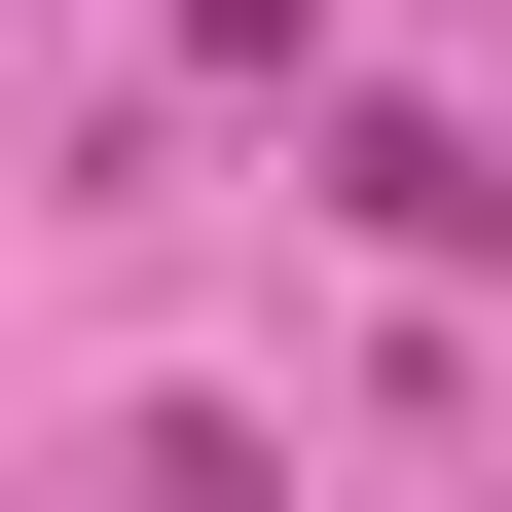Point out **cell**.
<instances>
[{
  "mask_svg": "<svg viewBox=\"0 0 512 512\" xmlns=\"http://www.w3.org/2000/svg\"><path fill=\"white\" fill-rule=\"evenodd\" d=\"M330 220H366V256H476V220H512V147H439V110H330Z\"/></svg>",
  "mask_w": 512,
  "mask_h": 512,
  "instance_id": "6da1fadb",
  "label": "cell"
},
{
  "mask_svg": "<svg viewBox=\"0 0 512 512\" xmlns=\"http://www.w3.org/2000/svg\"><path fill=\"white\" fill-rule=\"evenodd\" d=\"M110 476H147V512H293V439H256V403H147Z\"/></svg>",
  "mask_w": 512,
  "mask_h": 512,
  "instance_id": "7a4b0ae2",
  "label": "cell"
}]
</instances>
